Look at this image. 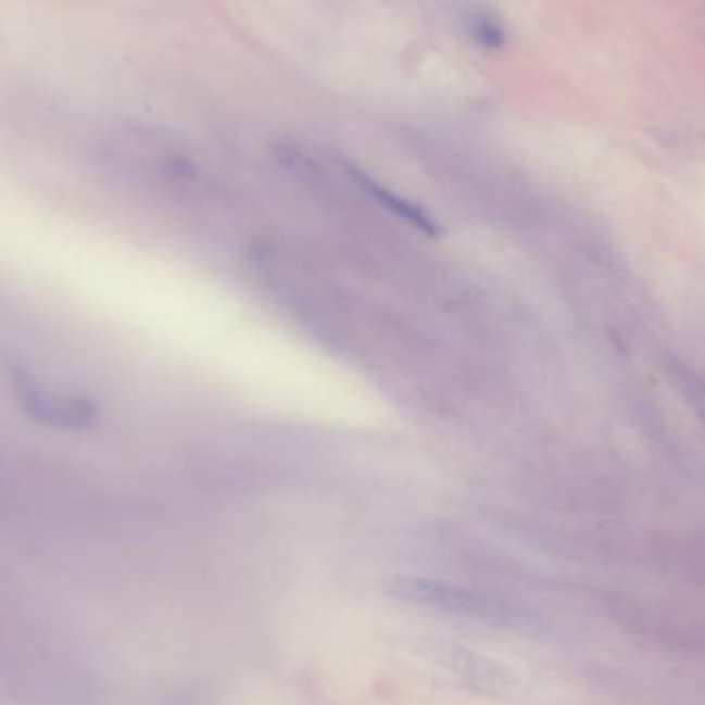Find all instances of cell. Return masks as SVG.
Returning a JSON list of instances; mask_svg holds the SVG:
<instances>
[{"instance_id":"1","label":"cell","mask_w":705,"mask_h":705,"mask_svg":"<svg viewBox=\"0 0 705 705\" xmlns=\"http://www.w3.org/2000/svg\"><path fill=\"white\" fill-rule=\"evenodd\" d=\"M386 590L404 605L429 608L450 617L491 625L509 621V608L500 605L493 596L464 586L417 576H396L388 582Z\"/></svg>"},{"instance_id":"2","label":"cell","mask_w":705,"mask_h":705,"mask_svg":"<svg viewBox=\"0 0 705 705\" xmlns=\"http://www.w3.org/2000/svg\"><path fill=\"white\" fill-rule=\"evenodd\" d=\"M421 645L427 658H431L445 672L454 675L466 687L479 691H498L509 683V675L505 672L504 666L477 654L470 647L438 640V638L425 640Z\"/></svg>"},{"instance_id":"3","label":"cell","mask_w":705,"mask_h":705,"mask_svg":"<svg viewBox=\"0 0 705 705\" xmlns=\"http://www.w3.org/2000/svg\"><path fill=\"white\" fill-rule=\"evenodd\" d=\"M468 29H470L468 34L473 41L487 52H500L507 43L504 23L491 13H477L475 17H470Z\"/></svg>"},{"instance_id":"4","label":"cell","mask_w":705,"mask_h":705,"mask_svg":"<svg viewBox=\"0 0 705 705\" xmlns=\"http://www.w3.org/2000/svg\"><path fill=\"white\" fill-rule=\"evenodd\" d=\"M675 380L679 383L681 392L685 394L689 404L695 408V413L700 415V419L705 424V382L693 372H689L685 367L675 365Z\"/></svg>"}]
</instances>
